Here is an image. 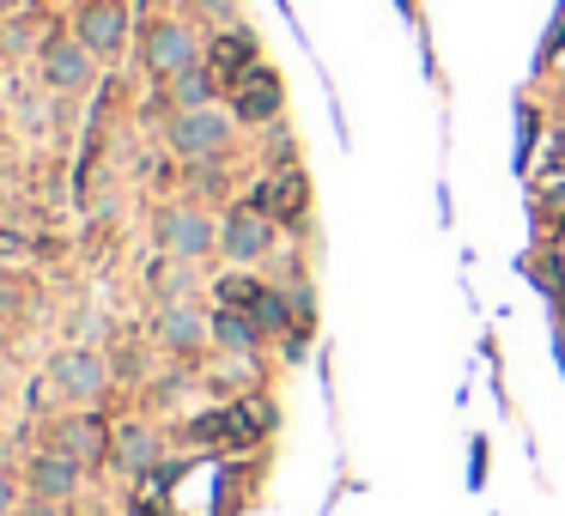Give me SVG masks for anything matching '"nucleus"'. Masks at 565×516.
Instances as JSON below:
<instances>
[{"mask_svg":"<svg viewBox=\"0 0 565 516\" xmlns=\"http://www.w3.org/2000/svg\"><path fill=\"white\" fill-rule=\"evenodd\" d=\"M171 146L183 152V159H213V152H225L231 146V116L225 110H177L171 116Z\"/></svg>","mask_w":565,"mask_h":516,"instance_id":"1","label":"nucleus"},{"mask_svg":"<svg viewBox=\"0 0 565 516\" xmlns=\"http://www.w3.org/2000/svg\"><path fill=\"white\" fill-rule=\"evenodd\" d=\"M158 243H165L177 262H201V255L219 243V226H213L201 207H171L165 219H158Z\"/></svg>","mask_w":565,"mask_h":516,"instance_id":"2","label":"nucleus"},{"mask_svg":"<svg viewBox=\"0 0 565 516\" xmlns=\"http://www.w3.org/2000/svg\"><path fill=\"white\" fill-rule=\"evenodd\" d=\"M219 250L231 255L237 267L262 262V255L274 250V226H268V213H256V207H237L231 219L219 226Z\"/></svg>","mask_w":565,"mask_h":516,"instance_id":"3","label":"nucleus"},{"mask_svg":"<svg viewBox=\"0 0 565 516\" xmlns=\"http://www.w3.org/2000/svg\"><path fill=\"white\" fill-rule=\"evenodd\" d=\"M146 67L165 73V80H177L183 67H201L195 31H189V25H152V31H146Z\"/></svg>","mask_w":565,"mask_h":516,"instance_id":"4","label":"nucleus"},{"mask_svg":"<svg viewBox=\"0 0 565 516\" xmlns=\"http://www.w3.org/2000/svg\"><path fill=\"white\" fill-rule=\"evenodd\" d=\"M122 37H128V13H122L116 0H98V7L79 13V43H86L92 55H116Z\"/></svg>","mask_w":565,"mask_h":516,"instance_id":"5","label":"nucleus"},{"mask_svg":"<svg viewBox=\"0 0 565 516\" xmlns=\"http://www.w3.org/2000/svg\"><path fill=\"white\" fill-rule=\"evenodd\" d=\"M213 322L201 317L195 305H165L158 310V341L171 346V353H195V346H207Z\"/></svg>","mask_w":565,"mask_h":516,"instance_id":"6","label":"nucleus"},{"mask_svg":"<svg viewBox=\"0 0 565 516\" xmlns=\"http://www.w3.org/2000/svg\"><path fill=\"white\" fill-rule=\"evenodd\" d=\"M43 73H49V85H61V92H79V85H92V49L86 43H49V55H43Z\"/></svg>","mask_w":565,"mask_h":516,"instance_id":"7","label":"nucleus"},{"mask_svg":"<svg viewBox=\"0 0 565 516\" xmlns=\"http://www.w3.org/2000/svg\"><path fill=\"white\" fill-rule=\"evenodd\" d=\"M55 383H61L74 401H92L98 389H104V358L98 353H61L55 358Z\"/></svg>","mask_w":565,"mask_h":516,"instance_id":"8","label":"nucleus"},{"mask_svg":"<svg viewBox=\"0 0 565 516\" xmlns=\"http://www.w3.org/2000/svg\"><path fill=\"white\" fill-rule=\"evenodd\" d=\"M74 486H79V462H74V456H37V462H31V492H37L43 504L67 498Z\"/></svg>","mask_w":565,"mask_h":516,"instance_id":"9","label":"nucleus"},{"mask_svg":"<svg viewBox=\"0 0 565 516\" xmlns=\"http://www.w3.org/2000/svg\"><path fill=\"white\" fill-rule=\"evenodd\" d=\"M280 110V85L268 73H244V92H237V116L244 122H268Z\"/></svg>","mask_w":565,"mask_h":516,"instance_id":"10","label":"nucleus"},{"mask_svg":"<svg viewBox=\"0 0 565 516\" xmlns=\"http://www.w3.org/2000/svg\"><path fill=\"white\" fill-rule=\"evenodd\" d=\"M213 341H219L225 353H256V346H262V329H256L244 310H219V317H213Z\"/></svg>","mask_w":565,"mask_h":516,"instance_id":"11","label":"nucleus"},{"mask_svg":"<svg viewBox=\"0 0 565 516\" xmlns=\"http://www.w3.org/2000/svg\"><path fill=\"white\" fill-rule=\"evenodd\" d=\"M98 450H104V425L98 420H67L61 425V456L79 462V456H98Z\"/></svg>","mask_w":565,"mask_h":516,"instance_id":"12","label":"nucleus"},{"mask_svg":"<svg viewBox=\"0 0 565 516\" xmlns=\"http://www.w3.org/2000/svg\"><path fill=\"white\" fill-rule=\"evenodd\" d=\"M171 98H177V110H207L213 104V80L201 73V67H183L171 80Z\"/></svg>","mask_w":565,"mask_h":516,"instance_id":"13","label":"nucleus"},{"mask_svg":"<svg viewBox=\"0 0 565 516\" xmlns=\"http://www.w3.org/2000/svg\"><path fill=\"white\" fill-rule=\"evenodd\" d=\"M116 450H122V468L146 474V468L158 462V437H152V432H122V437H116Z\"/></svg>","mask_w":565,"mask_h":516,"instance_id":"14","label":"nucleus"},{"mask_svg":"<svg viewBox=\"0 0 565 516\" xmlns=\"http://www.w3.org/2000/svg\"><path fill=\"white\" fill-rule=\"evenodd\" d=\"M13 511V486H7V474H0V516Z\"/></svg>","mask_w":565,"mask_h":516,"instance_id":"15","label":"nucleus"},{"mask_svg":"<svg viewBox=\"0 0 565 516\" xmlns=\"http://www.w3.org/2000/svg\"><path fill=\"white\" fill-rule=\"evenodd\" d=\"M25 516H55V504H43V498H37V504H31Z\"/></svg>","mask_w":565,"mask_h":516,"instance_id":"16","label":"nucleus"}]
</instances>
